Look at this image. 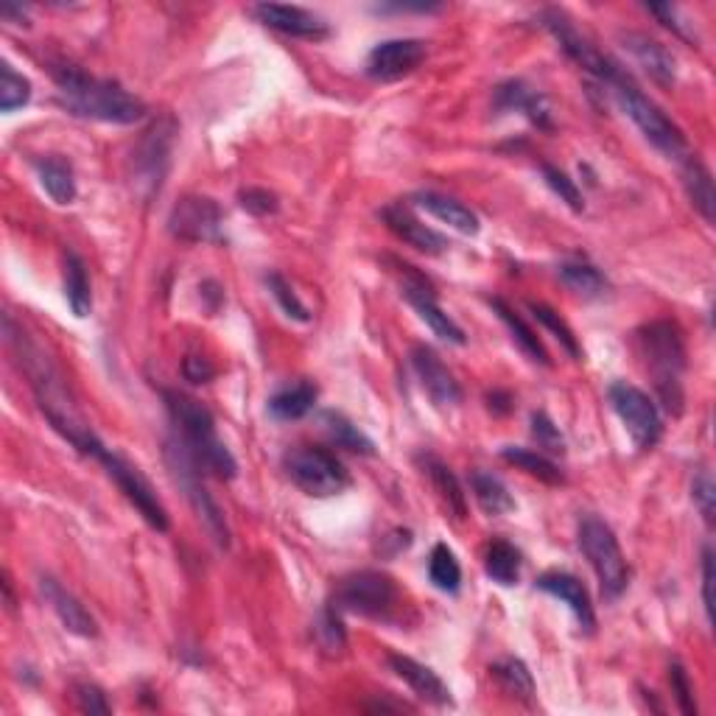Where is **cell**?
I'll return each mask as SVG.
<instances>
[{
    "instance_id": "obj_1",
    "label": "cell",
    "mask_w": 716,
    "mask_h": 716,
    "mask_svg": "<svg viewBox=\"0 0 716 716\" xmlns=\"http://www.w3.org/2000/svg\"><path fill=\"white\" fill-rule=\"evenodd\" d=\"M65 107L78 118L102 120V124H138L146 118V104L118 82L84 73L82 67L60 65L51 71Z\"/></svg>"
},
{
    "instance_id": "obj_2",
    "label": "cell",
    "mask_w": 716,
    "mask_h": 716,
    "mask_svg": "<svg viewBox=\"0 0 716 716\" xmlns=\"http://www.w3.org/2000/svg\"><path fill=\"white\" fill-rule=\"evenodd\" d=\"M162 400H166V409L171 414V423L179 431L177 436L186 442L193 460L202 465V471L213 473L215 478H224V482L235 478L239 462L230 454V448L219 440L210 409L199 403L197 398H191V394L173 392V389H166Z\"/></svg>"
},
{
    "instance_id": "obj_3",
    "label": "cell",
    "mask_w": 716,
    "mask_h": 716,
    "mask_svg": "<svg viewBox=\"0 0 716 716\" xmlns=\"http://www.w3.org/2000/svg\"><path fill=\"white\" fill-rule=\"evenodd\" d=\"M646 370L655 378V389L666 412H683V372H686V341L683 330L668 319L644 325L635 334Z\"/></svg>"
},
{
    "instance_id": "obj_4",
    "label": "cell",
    "mask_w": 716,
    "mask_h": 716,
    "mask_svg": "<svg viewBox=\"0 0 716 716\" xmlns=\"http://www.w3.org/2000/svg\"><path fill=\"white\" fill-rule=\"evenodd\" d=\"M608 90L613 93V98H615V104L621 107V113L633 120V124L641 129V135H644V138L650 140L657 151H663L668 160L683 162L688 155H692V151H688V144H686V135L681 131V126H677L675 120H668L666 113H663V109L657 107L652 98H646L644 93L635 87L633 78L626 76V73H621V76L615 78Z\"/></svg>"
},
{
    "instance_id": "obj_5",
    "label": "cell",
    "mask_w": 716,
    "mask_h": 716,
    "mask_svg": "<svg viewBox=\"0 0 716 716\" xmlns=\"http://www.w3.org/2000/svg\"><path fill=\"white\" fill-rule=\"evenodd\" d=\"M579 549L597 573L602 597L608 602H615L630 586V566H626V557L613 529L597 515H586L579 520Z\"/></svg>"
},
{
    "instance_id": "obj_6",
    "label": "cell",
    "mask_w": 716,
    "mask_h": 716,
    "mask_svg": "<svg viewBox=\"0 0 716 716\" xmlns=\"http://www.w3.org/2000/svg\"><path fill=\"white\" fill-rule=\"evenodd\" d=\"M166 460H168V467H171L173 478H177V484L186 489L191 507L197 509L199 520L208 526L210 537H213L221 549H228L230 546L228 518H224L221 507L215 504V498L208 493V487H204L202 465L193 460V454L188 451V445L179 440V436H171V440L166 442Z\"/></svg>"
},
{
    "instance_id": "obj_7",
    "label": "cell",
    "mask_w": 716,
    "mask_h": 716,
    "mask_svg": "<svg viewBox=\"0 0 716 716\" xmlns=\"http://www.w3.org/2000/svg\"><path fill=\"white\" fill-rule=\"evenodd\" d=\"M288 478L303 489L305 496L330 498L339 496L350 487V473L347 467L330 454L328 448L319 445H297L283 456Z\"/></svg>"
},
{
    "instance_id": "obj_8",
    "label": "cell",
    "mask_w": 716,
    "mask_h": 716,
    "mask_svg": "<svg viewBox=\"0 0 716 716\" xmlns=\"http://www.w3.org/2000/svg\"><path fill=\"white\" fill-rule=\"evenodd\" d=\"M173 140H177V120L171 115H162L144 131V138L131 151V182L144 199L160 193L168 166H171Z\"/></svg>"
},
{
    "instance_id": "obj_9",
    "label": "cell",
    "mask_w": 716,
    "mask_h": 716,
    "mask_svg": "<svg viewBox=\"0 0 716 716\" xmlns=\"http://www.w3.org/2000/svg\"><path fill=\"white\" fill-rule=\"evenodd\" d=\"M339 613L367 615V619H387L398 604V588L392 577L381 571H356L336 586L330 599Z\"/></svg>"
},
{
    "instance_id": "obj_10",
    "label": "cell",
    "mask_w": 716,
    "mask_h": 716,
    "mask_svg": "<svg viewBox=\"0 0 716 716\" xmlns=\"http://www.w3.org/2000/svg\"><path fill=\"white\" fill-rule=\"evenodd\" d=\"M96 460L102 462V467L107 471V476L118 484V489L126 496V502L138 509L140 515H144L146 524L157 531H168V526H171V520H168V509L162 507V502L157 498L155 487H151L149 478L140 473V467L131 465L129 460H124V456L115 454V451H109L107 445L102 448V454H98Z\"/></svg>"
},
{
    "instance_id": "obj_11",
    "label": "cell",
    "mask_w": 716,
    "mask_h": 716,
    "mask_svg": "<svg viewBox=\"0 0 716 716\" xmlns=\"http://www.w3.org/2000/svg\"><path fill=\"white\" fill-rule=\"evenodd\" d=\"M610 407L619 414V420L624 423L626 434L633 436L639 451H652L657 445L663 434V420L657 412L655 400L644 392V389L633 387V383L615 381L608 389Z\"/></svg>"
},
{
    "instance_id": "obj_12",
    "label": "cell",
    "mask_w": 716,
    "mask_h": 716,
    "mask_svg": "<svg viewBox=\"0 0 716 716\" xmlns=\"http://www.w3.org/2000/svg\"><path fill=\"white\" fill-rule=\"evenodd\" d=\"M173 239L188 244H221L224 241V213L210 197H182L168 215Z\"/></svg>"
},
{
    "instance_id": "obj_13",
    "label": "cell",
    "mask_w": 716,
    "mask_h": 716,
    "mask_svg": "<svg viewBox=\"0 0 716 716\" xmlns=\"http://www.w3.org/2000/svg\"><path fill=\"white\" fill-rule=\"evenodd\" d=\"M544 25L555 34V40L560 42V49L566 51V54L571 56L582 71L591 73L593 78H599L604 87H610V84L624 73L613 60H610V56H604L586 34H579L577 25H573L566 14L557 12V9L544 12Z\"/></svg>"
},
{
    "instance_id": "obj_14",
    "label": "cell",
    "mask_w": 716,
    "mask_h": 716,
    "mask_svg": "<svg viewBox=\"0 0 716 716\" xmlns=\"http://www.w3.org/2000/svg\"><path fill=\"white\" fill-rule=\"evenodd\" d=\"M398 268H403V272H400V275H403V283H400L403 297L418 310V317L423 319L440 339L451 341V345H465V330L436 305V294L434 288H431V283L425 281V277H420L418 272H414V266H409V263H398Z\"/></svg>"
},
{
    "instance_id": "obj_15",
    "label": "cell",
    "mask_w": 716,
    "mask_h": 716,
    "mask_svg": "<svg viewBox=\"0 0 716 716\" xmlns=\"http://www.w3.org/2000/svg\"><path fill=\"white\" fill-rule=\"evenodd\" d=\"M425 60L423 40H387L378 42L376 49L367 56V76L376 82H398L418 71L420 62Z\"/></svg>"
},
{
    "instance_id": "obj_16",
    "label": "cell",
    "mask_w": 716,
    "mask_h": 716,
    "mask_svg": "<svg viewBox=\"0 0 716 716\" xmlns=\"http://www.w3.org/2000/svg\"><path fill=\"white\" fill-rule=\"evenodd\" d=\"M257 20L266 29H275L281 34L299 36V40H325L330 34L328 23L319 14L308 12L303 7H286V3H257L252 9Z\"/></svg>"
},
{
    "instance_id": "obj_17",
    "label": "cell",
    "mask_w": 716,
    "mask_h": 716,
    "mask_svg": "<svg viewBox=\"0 0 716 716\" xmlns=\"http://www.w3.org/2000/svg\"><path fill=\"white\" fill-rule=\"evenodd\" d=\"M412 367H414V372H418L423 389L429 392V398L434 400V407L454 409L456 403H460L462 389H460V383H456L454 372L442 365V358L436 356L431 347H425V345L414 347Z\"/></svg>"
},
{
    "instance_id": "obj_18",
    "label": "cell",
    "mask_w": 716,
    "mask_h": 716,
    "mask_svg": "<svg viewBox=\"0 0 716 716\" xmlns=\"http://www.w3.org/2000/svg\"><path fill=\"white\" fill-rule=\"evenodd\" d=\"M537 588L544 593H549V597L560 599L562 604H566L568 610H571L573 615H577L579 621V630L586 635H591L593 630H597V613H593V604H591V597H588V588L579 582L573 573H566V571H549L544 573V577L537 579Z\"/></svg>"
},
{
    "instance_id": "obj_19",
    "label": "cell",
    "mask_w": 716,
    "mask_h": 716,
    "mask_svg": "<svg viewBox=\"0 0 716 716\" xmlns=\"http://www.w3.org/2000/svg\"><path fill=\"white\" fill-rule=\"evenodd\" d=\"M40 591L67 633L78 635V639H96L98 635L96 619H93V613H90V610L84 608L71 591H67V588H62L54 577H40Z\"/></svg>"
},
{
    "instance_id": "obj_20",
    "label": "cell",
    "mask_w": 716,
    "mask_h": 716,
    "mask_svg": "<svg viewBox=\"0 0 716 716\" xmlns=\"http://www.w3.org/2000/svg\"><path fill=\"white\" fill-rule=\"evenodd\" d=\"M383 221H387V228L392 230L400 241H407L409 246H414L418 252H425V255H442V252L451 246L445 235L425 228L423 221H420L407 204H389V208H383Z\"/></svg>"
},
{
    "instance_id": "obj_21",
    "label": "cell",
    "mask_w": 716,
    "mask_h": 716,
    "mask_svg": "<svg viewBox=\"0 0 716 716\" xmlns=\"http://www.w3.org/2000/svg\"><path fill=\"white\" fill-rule=\"evenodd\" d=\"M389 666H392L394 675L407 683V686L412 688L420 699H425V703L440 705V708H445V705H454L451 688H448L445 683L440 681V675H436L434 668H429L425 663L414 661V657H409V655H389Z\"/></svg>"
},
{
    "instance_id": "obj_22",
    "label": "cell",
    "mask_w": 716,
    "mask_h": 716,
    "mask_svg": "<svg viewBox=\"0 0 716 716\" xmlns=\"http://www.w3.org/2000/svg\"><path fill=\"white\" fill-rule=\"evenodd\" d=\"M624 49L644 67L652 82L663 84V87H672L677 82V62L666 45H661L652 36L639 34V31H630V34H624Z\"/></svg>"
},
{
    "instance_id": "obj_23",
    "label": "cell",
    "mask_w": 716,
    "mask_h": 716,
    "mask_svg": "<svg viewBox=\"0 0 716 716\" xmlns=\"http://www.w3.org/2000/svg\"><path fill=\"white\" fill-rule=\"evenodd\" d=\"M496 109L498 113H520L540 129H551V113L546 98L537 93L535 87H529L520 78L504 82L496 87Z\"/></svg>"
},
{
    "instance_id": "obj_24",
    "label": "cell",
    "mask_w": 716,
    "mask_h": 716,
    "mask_svg": "<svg viewBox=\"0 0 716 716\" xmlns=\"http://www.w3.org/2000/svg\"><path fill=\"white\" fill-rule=\"evenodd\" d=\"M681 177H683V188H686L688 199H692L694 210L703 215L708 224L716 221V191H714V177L705 168L703 160H697L694 155H688L686 160L681 162Z\"/></svg>"
},
{
    "instance_id": "obj_25",
    "label": "cell",
    "mask_w": 716,
    "mask_h": 716,
    "mask_svg": "<svg viewBox=\"0 0 716 716\" xmlns=\"http://www.w3.org/2000/svg\"><path fill=\"white\" fill-rule=\"evenodd\" d=\"M414 202H418V208L429 210V213L434 215V219H440L442 224L454 228L456 233L476 235L478 230H482V224H478V215L473 213L467 204L456 202V199L425 191V193H418V197H414Z\"/></svg>"
},
{
    "instance_id": "obj_26",
    "label": "cell",
    "mask_w": 716,
    "mask_h": 716,
    "mask_svg": "<svg viewBox=\"0 0 716 716\" xmlns=\"http://www.w3.org/2000/svg\"><path fill=\"white\" fill-rule=\"evenodd\" d=\"M34 171L40 177V186L56 204H71L76 199V173L65 157H40V160H34Z\"/></svg>"
},
{
    "instance_id": "obj_27",
    "label": "cell",
    "mask_w": 716,
    "mask_h": 716,
    "mask_svg": "<svg viewBox=\"0 0 716 716\" xmlns=\"http://www.w3.org/2000/svg\"><path fill=\"white\" fill-rule=\"evenodd\" d=\"M418 462L423 465V471L429 473L431 484H434V489L440 493V498H442V504L448 507V513H454L456 520L465 518L467 515L465 493H462L460 482H456V476L451 473V467H448L442 460H436L434 454H420Z\"/></svg>"
},
{
    "instance_id": "obj_28",
    "label": "cell",
    "mask_w": 716,
    "mask_h": 716,
    "mask_svg": "<svg viewBox=\"0 0 716 716\" xmlns=\"http://www.w3.org/2000/svg\"><path fill=\"white\" fill-rule=\"evenodd\" d=\"M489 305H493V310H496V314H498V319H502V323L509 328V334H513L515 345H518L520 350H524L526 356H529L531 361H535V365L549 367L551 365V361H549V352H546L544 341L537 339L535 330H531L529 325H526L524 319H520L518 314H515V310L509 308V305L504 303L502 297H493V299H489Z\"/></svg>"
},
{
    "instance_id": "obj_29",
    "label": "cell",
    "mask_w": 716,
    "mask_h": 716,
    "mask_svg": "<svg viewBox=\"0 0 716 716\" xmlns=\"http://www.w3.org/2000/svg\"><path fill=\"white\" fill-rule=\"evenodd\" d=\"M520 566H524L520 551L515 549L509 540H493V544L487 546V551H484V571H487V577L493 579V582H498V586L504 588L518 582Z\"/></svg>"
},
{
    "instance_id": "obj_30",
    "label": "cell",
    "mask_w": 716,
    "mask_h": 716,
    "mask_svg": "<svg viewBox=\"0 0 716 716\" xmlns=\"http://www.w3.org/2000/svg\"><path fill=\"white\" fill-rule=\"evenodd\" d=\"M317 398L319 389L314 383H294V387L283 389V392H277L275 398L268 400V414L277 420H299L314 409Z\"/></svg>"
},
{
    "instance_id": "obj_31",
    "label": "cell",
    "mask_w": 716,
    "mask_h": 716,
    "mask_svg": "<svg viewBox=\"0 0 716 716\" xmlns=\"http://www.w3.org/2000/svg\"><path fill=\"white\" fill-rule=\"evenodd\" d=\"M65 299L78 319H84L93 308V292H90L87 266L76 252H67L65 257Z\"/></svg>"
},
{
    "instance_id": "obj_32",
    "label": "cell",
    "mask_w": 716,
    "mask_h": 716,
    "mask_svg": "<svg viewBox=\"0 0 716 716\" xmlns=\"http://www.w3.org/2000/svg\"><path fill=\"white\" fill-rule=\"evenodd\" d=\"M560 281L579 297H602L608 292V277L588 261H566L557 268Z\"/></svg>"
},
{
    "instance_id": "obj_33",
    "label": "cell",
    "mask_w": 716,
    "mask_h": 716,
    "mask_svg": "<svg viewBox=\"0 0 716 716\" xmlns=\"http://www.w3.org/2000/svg\"><path fill=\"white\" fill-rule=\"evenodd\" d=\"M471 484L478 507H482L487 515H507L515 509V498L509 496L507 484H504L498 476H493V473L476 471L471 476Z\"/></svg>"
},
{
    "instance_id": "obj_34",
    "label": "cell",
    "mask_w": 716,
    "mask_h": 716,
    "mask_svg": "<svg viewBox=\"0 0 716 716\" xmlns=\"http://www.w3.org/2000/svg\"><path fill=\"white\" fill-rule=\"evenodd\" d=\"M323 429L330 440L336 442L339 448L350 451V454H361V456H372L376 454V445H372L370 436L365 431L352 425L345 414L339 412H325L323 414Z\"/></svg>"
},
{
    "instance_id": "obj_35",
    "label": "cell",
    "mask_w": 716,
    "mask_h": 716,
    "mask_svg": "<svg viewBox=\"0 0 716 716\" xmlns=\"http://www.w3.org/2000/svg\"><path fill=\"white\" fill-rule=\"evenodd\" d=\"M502 456H504V462H509V465H515L518 471L529 473V476L540 478V482H546V484L566 482L560 473V467H557L549 456L537 454V451H529V448L507 445V448H502Z\"/></svg>"
},
{
    "instance_id": "obj_36",
    "label": "cell",
    "mask_w": 716,
    "mask_h": 716,
    "mask_svg": "<svg viewBox=\"0 0 716 716\" xmlns=\"http://www.w3.org/2000/svg\"><path fill=\"white\" fill-rule=\"evenodd\" d=\"M429 577L434 582V588H440L442 593H460L462 588V568L460 560L445 544H436L431 549L429 557Z\"/></svg>"
},
{
    "instance_id": "obj_37",
    "label": "cell",
    "mask_w": 716,
    "mask_h": 716,
    "mask_svg": "<svg viewBox=\"0 0 716 716\" xmlns=\"http://www.w3.org/2000/svg\"><path fill=\"white\" fill-rule=\"evenodd\" d=\"M489 672H493V677L502 683L507 694L524 699V703H531V699H535V681H531V672L526 668L524 661H518V657H507V661H498Z\"/></svg>"
},
{
    "instance_id": "obj_38",
    "label": "cell",
    "mask_w": 716,
    "mask_h": 716,
    "mask_svg": "<svg viewBox=\"0 0 716 716\" xmlns=\"http://www.w3.org/2000/svg\"><path fill=\"white\" fill-rule=\"evenodd\" d=\"M31 98V82L23 73L14 71L9 62L0 65V109L3 113H14V109L25 107Z\"/></svg>"
},
{
    "instance_id": "obj_39",
    "label": "cell",
    "mask_w": 716,
    "mask_h": 716,
    "mask_svg": "<svg viewBox=\"0 0 716 716\" xmlns=\"http://www.w3.org/2000/svg\"><path fill=\"white\" fill-rule=\"evenodd\" d=\"M529 310L537 323L555 334V339L560 341L568 352H571V358H577V361L582 358V347H579L577 336H573V330L568 328V323L560 317V314H557L555 308H549V305H544V303H529Z\"/></svg>"
},
{
    "instance_id": "obj_40",
    "label": "cell",
    "mask_w": 716,
    "mask_h": 716,
    "mask_svg": "<svg viewBox=\"0 0 716 716\" xmlns=\"http://www.w3.org/2000/svg\"><path fill=\"white\" fill-rule=\"evenodd\" d=\"M540 171H544L546 186H549L551 191H555L557 197H560L562 202H566L568 208L573 210V213H582V210H586V199H582V191H579L577 182H573V179L568 177L566 171H560V168L551 166V162H544V166H540Z\"/></svg>"
},
{
    "instance_id": "obj_41",
    "label": "cell",
    "mask_w": 716,
    "mask_h": 716,
    "mask_svg": "<svg viewBox=\"0 0 716 716\" xmlns=\"http://www.w3.org/2000/svg\"><path fill=\"white\" fill-rule=\"evenodd\" d=\"M314 633H317V641L323 644V650H328V652L345 650V644H347L345 624H341V613L334 608V604H328V608L319 613L317 624H314Z\"/></svg>"
},
{
    "instance_id": "obj_42",
    "label": "cell",
    "mask_w": 716,
    "mask_h": 716,
    "mask_svg": "<svg viewBox=\"0 0 716 716\" xmlns=\"http://www.w3.org/2000/svg\"><path fill=\"white\" fill-rule=\"evenodd\" d=\"M266 283H268V288H272V297L277 299V305H281L286 317L297 319V323H308V319H310L308 308H305V305L299 303V297L294 294V288L288 286V283L283 281L281 275H268Z\"/></svg>"
},
{
    "instance_id": "obj_43",
    "label": "cell",
    "mask_w": 716,
    "mask_h": 716,
    "mask_svg": "<svg viewBox=\"0 0 716 716\" xmlns=\"http://www.w3.org/2000/svg\"><path fill=\"white\" fill-rule=\"evenodd\" d=\"M531 436L537 440V445L551 451V454H566V440L546 412L531 414Z\"/></svg>"
},
{
    "instance_id": "obj_44",
    "label": "cell",
    "mask_w": 716,
    "mask_h": 716,
    "mask_svg": "<svg viewBox=\"0 0 716 716\" xmlns=\"http://www.w3.org/2000/svg\"><path fill=\"white\" fill-rule=\"evenodd\" d=\"M668 683H672V694H675L677 705L686 716H697V699H694V686L688 681V672L683 668V663H672L668 666Z\"/></svg>"
},
{
    "instance_id": "obj_45",
    "label": "cell",
    "mask_w": 716,
    "mask_h": 716,
    "mask_svg": "<svg viewBox=\"0 0 716 716\" xmlns=\"http://www.w3.org/2000/svg\"><path fill=\"white\" fill-rule=\"evenodd\" d=\"M692 498L694 504H697L699 515H703V520L708 526H714V502H716V487H714V478H710V473L705 471H697V476H694L692 482Z\"/></svg>"
},
{
    "instance_id": "obj_46",
    "label": "cell",
    "mask_w": 716,
    "mask_h": 716,
    "mask_svg": "<svg viewBox=\"0 0 716 716\" xmlns=\"http://www.w3.org/2000/svg\"><path fill=\"white\" fill-rule=\"evenodd\" d=\"M73 697H76L78 710H84V714H113V705H109L107 694H104V688H98L96 683H76Z\"/></svg>"
},
{
    "instance_id": "obj_47",
    "label": "cell",
    "mask_w": 716,
    "mask_h": 716,
    "mask_svg": "<svg viewBox=\"0 0 716 716\" xmlns=\"http://www.w3.org/2000/svg\"><path fill=\"white\" fill-rule=\"evenodd\" d=\"M239 202L252 215H272L281 208L275 193L266 191V188H246V191L239 193Z\"/></svg>"
},
{
    "instance_id": "obj_48",
    "label": "cell",
    "mask_w": 716,
    "mask_h": 716,
    "mask_svg": "<svg viewBox=\"0 0 716 716\" xmlns=\"http://www.w3.org/2000/svg\"><path fill=\"white\" fill-rule=\"evenodd\" d=\"M703 608L708 624H714V551L710 546L703 549Z\"/></svg>"
},
{
    "instance_id": "obj_49",
    "label": "cell",
    "mask_w": 716,
    "mask_h": 716,
    "mask_svg": "<svg viewBox=\"0 0 716 716\" xmlns=\"http://www.w3.org/2000/svg\"><path fill=\"white\" fill-rule=\"evenodd\" d=\"M182 376L191 383H208L210 378L215 376V367L202 356H186V361H182Z\"/></svg>"
},
{
    "instance_id": "obj_50",
    "label": "cell",
    "mask_w": 716,
    "mask_h": 716,
    "mask_svg": "<svg viewBox=\"0 0 716 716\" xmlns=\"http://www.w3.org/2000/svg\"><path fill=\"white\" fill-rule=\"evenodd\" d=\"M646 12L655 14V18L661 20V23L666 25V29L675 31L677 36H683V40L692 42V34H688V31H686V25L677 23V9L675 7H646Z\"/></svg>"
},
{
    "instance_id": "obj_51",
    "label": "cell",
    "mask_w": 716,
    "mask_h": 716,
    "mask_svg": "<svg viewBox=\"0 0 716 716\" xmlns=\"http://www.w3.org/2000/svg\"><path fill=\"white\" fill-rule=\"evenodd\" d=\"M0 14H3V18H14V20H20V23H25V9L23 7H12V3H3V7H0Z\"/></svg>"
}]
</instances>
